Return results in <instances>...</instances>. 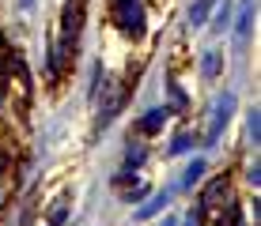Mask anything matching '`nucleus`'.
Returning a JSON list of instances; mask_svg holds the SVG:
<instances>
[{"label":"nucleus","mask_w":261,"mask_h":226,"mask_svg":"<svg viewBox=\"0 0 261 226\" xmlns=\"http://www.w3.org/2000/svg\"><path fill=\"white\" fill-rule=\"evenodd\" d=\"M167 117H170V110H163V106H159V110H151V113H144V117H140V124H137V128L151 136V132H159V128L167 124Z\"/></svg>","instance_id":"20e7f679"},{"label":"nucleus","mask_w":261,"mask_h":226,"mask_svg":"<svg viewBox=\"0 0 261 226\" xmlns=\"http://www.w3.org/2000/svg\"><path fill=\"white\" fill-rule=\"evenodd\" d=\"M19 8L23 12H34V0H19Z\"/></svg>","instance_id":"f3484780"},{"label":"nucleus","mask_w":261,"mask_h":226,"mask_svg":"<svg viewBox=\"0 0 261 226\" xmlns=\"http://www.w3.org/2000/svg\"><path fill=\"white\" fill-rule=\"evenodd\" d=\"M227 23H231V4L223 0V4H220V15H216V30H227Z\"/></svg>","instance_id":"9b49d317"},{"label":"nucleus","mask_w":261,"mask_h":226,"mask_svg":"<svg viewBox=\"0 0 261 226\" xmlns=\"http://www.w3.org/2000/svg\"><path fill=\"white\" fill-rule=\"evenodd\" d=\"M212 4H216V0H193V4H190V23H193V26H204Z\"/></svg>","instance_id":"423d86ee"},{"label":"nucleus","mask_w":261,"mask_h":226,"mask_svg":"<svg viewBox=\"0 0 261 226\" xmlns=\"http://www.w3.org/2000/svg\"><path fill=\"white\" fill-rule=\"evenodd\" d=\"M163 226H178V222H174V219H167V222H163Z\"/></svg>","instance_id":"a211bd4d"},{"label":"nucleus","mask_w":261,"mask_h":226,"mask_svg":"<svg viewBox=\"0 0 261 226\" xmlns=\"http://www.w3.org/2000/svg\"><path fill=\"white\" fill-rule=\"evenodd\" d=\"M167 200H170L167 192H163V196H151V200H148V204H144L140 211H137V219H151L155 211H163V207H167Z\"/></svg>","instance_id":"1a4fd4ad"},{"label":"nucleus","mask_w":261,"mask_h":226,"mask_svg":"<svg viewBox=\"0 0 261 226\" xmlns=\"http://www.w3.org/2000/svg\"><path fill=\"white\" fill-rule=\"evenodd\" d=\"M140 162H144V147H129V155H125V170L140 166Z\"/></svg>","instance_id":"ddd939ff"},{"label":"nucleus","mask_w":261,"mask_h":226,"mask_svg":"<svg viewBox=\"0 0 261 226\" xmlns=\"http://www.w3.org/2000/svg\"><path fill=\"white\" fill-rule=\"evenodd\" d=\"M186 226H201V211H190V215H186Z\"/></svg>","instance_id":"dca6fc26"},{"label":"nucleus","mask_w":261,"mask_h":226,"mask_svg":"<svg viewBox=\"0 0 261 226\" xmlns=\"http://www.w3.org/2000/svg\"><path fill=\"white\" fill-rule=\"evenodd\" d=\"M231 113H235V94H231V90H227V94H216V102H212V121H208V136H204L208 143L220 140V132L227 128Z\"/></svg>","instance_id":"f03ea898"},{"label":"nucleus","mask_w":261,"mask_h":226,"mask_svg":"<svg viewBox=\"0 0 261 226\" xmlns=\"http://www.w3.org/2000/svg\"><path fill=\"white\" fill-rule=\"evenodd\" d=\"M114 19H118V26L129 38H140L144 34V4L140 0H114Z\"/></svg>","instance_id":"f257e3e1"},{"label":"nucleus","mask_w":261,"mask_h":226,"mask_svg":"<svg viewBox=\"0 0 261 226\" xmlns=\"http://www.w3.org/2000/svg\"><path fill=\"white\" fill-rule=\"evenodd\" d=\"M193 147V136H178L174 143H170V155H182V151H190Z\"/></svg>","instance_id":"f8f14e48"},{"label":"nucleus","mask_w":261,"mask_h":226,"mask_svg":"<svg viewBox=\"0 0 261 226\" xmlns=\"http://www.w3.org/2000/svg\"><path fill=\"white\" fill-rule=\"evenodd\" d=\"M80 26H84V0H68L65 4V30H61V42H65L68 53H76Z\"/></svg>","instance_id":"7ed1b4c3"},{"label":"nucleus","mask_w":261,"mask_h":226,"mask_svg":"<svg viewBox=\"0 0 261 226\" xmlns=\"http://www.w3.org/2000/svg\"><path fill=\"white\" fill-rule=\"evenodd\" d=\"M170 98H174V110H186V90L170 79Z\"/></svg>","instance_id":"4468645a"},{"label":"nucleus","mask_w":261,"mask_h":226,"mask_svg":"<svg viewBox=\"0 0 261 226\" xmlns=\"http://www.w3.org/2000/svg\"><path fill=\"white\" fill-rule=\"evenodd\" d=\"M257 121H261L257 110H250V117H246V128H250V140H254V143H257V136H261V132H257Z\"/></svg>","instance_id":"2eb2a0df"},{"label":"nucleus","mask_w":261,"mask_h":226,"mask_svg":"<svg viewBox=\"0 0 261 226\" xmlns=\"http://www.w3.org/2000/svg\"><path fill=\"white\" fill-rule=\"evenodd\" d=\"M201 76H204V79H216V76H220V53H216V49H208V53L201 57Z\"/></svg>","instance_id":"6e6552de"},{"label":"nucleus","mask_w":261,"mask_h":226,"mask_svg":"<svg viewBox=\"0 0 261 226\" xmlns=\"http://www.w3.org/2000/svg\"><path fill=\"white\" fill-rule=\"evenodd\" d=\"M201 177H204V158H193L190 166H186V174H182V181H178V185L190 188V185H197Z\"/></svg>","instance_id":"0eeeda50"},{"label":"nucleus","mask_w":261,"mask_h":226,"mask_svg":"<svg viewBox=\"0 0 261 226\" xmlns=\"http://www.w3.org/2000/svg\"><path fill=\"white\" fill-rule=\"evenodd\" d=\"M250 19H254V4L246 0V8H242V19H239V26H235V45L242 49L246 45V38H250Z\"/></svg>","instance_id":"39448f33"},{"label":"nucleus","mask_w":261,"mask_h":226,"mask_svg":"<svg viewBox=\"0 0 261 226\" xmlns=\"http://www.w3.org/2000/svg\"><path fill=\"white\" fill-rule=\"evenodd\" d=\"M65 211H68V196H57L53 207H49V226H61V222H65Z\"/></svg>","instance_id":"9d476101"}]
</instances>
